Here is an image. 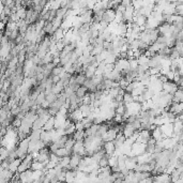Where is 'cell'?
Here are the masks:
<instances>
[{"mask_svg": "<svg viewBox=\"0 0 183 183\" xmlns=\"http://www.w3.org/2000/svg\"><path fill=\"white\" fill-rule=\"evenodd\" d=\"M146 146H147V143L135 141V143L132 145V153H131V157H138L140 154L145 153V152H146Z\"/></svg>", "mask_w": 183, "mask_h": 183, "instance_id": "obj_1", "label": "cell"}, {"mask_svg": "<svg viewBox=\"0 0 183 183\" xmlns=\"http://www.w3.org/2000/svg\"><path fill=\"white\" fill-rule=\"evenodd\" d=\"M44 147H46V145H45V143H44L42 139L30 140L28 152H29V153H32V152H39L41 149H43Z\"/></svg>", "mask_w": 183, "mask_h": 183, "instance_id": "obj_2", "label": "cell"}, {"mask_svg": "<svg viewBox=\"0 0 183 183\" xmlns=\"http://www.w3.org/2000/svg\"><path fill=\"white\" fill-rule=\"evenodd\" d=\"M14 173L9 168H0V183H10Z\"/></svg>", "mask_w": 183, "mask_h": 183, "instance_id": "obj_3", "label": "cell"}, {"mask_svg": "<svg viewBox=\"0 0 183 183\" xmlns=\"http://www.w3.org/2000/svg\"><path fill=\"white\" fill-rule=\"evenodd\" d=\"M30 182H34L33 169L32 168H29V169L20 173V183H30Z\"/></svg>", "mask_w": 183, "mask_h": 183, "instance_id": "obj_4", "label": "cell"}, {"mask_svg": "<svg viewBox=\"0 0 183 183\" xmlns=\"http://www.w3.org/2000/svg\"><path fill=\"white\" fill-rule=\"evenodd\" d=\"M73 153H78L83 157H86L87 150H86V147H85V143H83V140H76V141H75L74 147H73Z\"/></svg>", "mask_w": 183, "mask_h": 183, "instance_id": "obj_5", "label": "cell"}, {"mask_svg": "<svg viewBox=\"0 0 183 183\" xmlns=\"http://www.w3.org/2000/svg\"><path fill=\"white\" fill-rule=\"evenodd\" d=\"M179 89V85L176 83V81H173V80H167L166 83H163V90L167 93L170 94H175L177 90Z\"/></svg>", "mask_w": 183, "mask_h": 183, "instance_id": "obj_6", "label": "cell"}, {"mask_svg": "<svg viewBox=\"0 0 183 183\" xmlns=\"http://www.w3.org/2000/svg\"><path fill=\"white\" fill-rule=\"evenodd\" d=\"M115 69L120 72H122L123 70L130 69V61L127 58H118V60L115 63Z\"/></svg>", "mask_w": 183, "mask_h": 183, "instance_id": "obj_7", "label": "cell"}, {"mask_svg": "<svg viewBox=\"0 0 183 183\" xmlns=\"http://www.w3.org/2000/svg\"><path fill=\"white\" fill-rule=\"evenodd\" d=\"M151 137H152V134H151V131L150 130H140L138 138H137V141L143 143H147L151 139Z\"/></svg>", "mask_w": 183, "mask_h": 183, "instance_id": "obj_8", "label": "cell"}, {"mask_svg": "<svg viewBox=\"0 0 183 183\" xmlns=\"http://www.w3.org/2000/svg\"><path fill=\"white\" fill-rule=\"evenodd\" d=\"M115 18H116V10H113V9H107L103 15L104 22L110 24V23H113V22H115Z\"/></svg>", "mask_w": 183, "mask_h": 183, "instance_id": "obj_9", "label": "cell"}, {"mask_svg": "<svg viewBox=\"0 0 183 183\" xmlns=\"http://www.w3.org/2000/svg\"><path fill=\"white\" fill-rule=\"evenodd\" d=\"M69 118L67 116H64V115H61L60 113H58L55 116V129H59V127H63L64 123L67 119Z\"/></svg>", "mask_w": 183, "mask_h": 183, "instance_id": "obj_10", "label": "cell"}, {"mask_svg": "<svg viewBox=\"0 0 183 183\" xmlns=\"http://www.w3.org/2000/svg\"><path fill=\"white\" fill-rule=\"evenodd\" d=\"M69 117H70L71 119H72V121L73 122H77V121H81V120L85 118L83 115V113H81V110H80V108H77V109H74L73 111H71L70 113H69Z\"/></svg>", "mask_w": 183, "mask_h": 183, "instance_id": "obj_11", "label": "cell"}, {"mask_svg": "<svg viewBox=\"0 0 183 183\" xmlns=\"http://www.w3.org/2000/svg\"><path fill=\"white\" fill-rule=\"evenodd\" d=\"M162 132L165 137H173V123H166L161 125Z\"/></svg>", "mask_w": 183, "mask_h": 183, "instance_id": "obj_12", "label": "cell"}, {"mask_svg": "<svg viewBox=\"0 0 183 183\" xmlns=\"http://www.w3.org/2000/svg\"><path fill=\"white\" fill-rule=\"evenodd\" d=\"M81 159H83V157H81L80 154H78V153L72 154V155H71V162H70L71 168H72V169H77Z\"/></svg>", "mask_w": 183, "mask_h": 183, "instance_id": "obj_13", "label": "cell"}, {"mask_svg": "<svg viewBox=\"0 0 183 183\" xmlns=\"http://www.w3.org/2000/svg\"><path fill=\"white\" fill-rule=\"evenodd\" d=\"M135 129L132 125V123H129V122H125L123 125V129H122V133L124 134V136L127 138H130L134 133H135Z\"/></svg>", "mask_w": 183, "mask_h": 183, "instance_id": "obj_14", "label": "cell"}, {"mask_svg": "<svg viewBox=\"0 0 183 183\" xmlns=\"http://www.w3.org/2000/svg\"><path fill=\"white\" fill-rule=\"evenodd\" d=\"M118 133H119V132H118L115 127H110L109 130L107 131L106 135L103 137L104 143H105V141H113V140H115V138L117 137Z\"/></svg>", "mask_w": 183, "mask_h": 183, "instance_id": "obj_15", "label": "cell"}, {"mask_svg": "<svg viewBox=\"0 0 183 183\" xmlns=\"http://www.w3.org/2000/svg\"><path fill=\"white\" fill-rule=\"evenodd\" d=\"M154 178V182H170L171 181V176H169V173H159V175H155L153 176Z\"/></svg>", "mask_w": 183, "mask_h": 183, "instance_id": "obj_16", "label": "cell"}, {"mask_svg": "<svg viewBox=\"0 0 183 183\" xmlns=\"http://www.w3.org/2000/svg\"><path fill=\"white\" fill-rule=\"evenodd\" d=\"M103 148L105 150V153L108 154V155H113V152L116 150V145L113 141H105L103 145Z\"/></svg>", "mask_w": 183, "mask_h": 183, "instance_id": "obj_17", "label": "cell"}, {"mask_svg": "<svg viewBox=\"0 0 183 183\" xmlns=\"http://www.w3.org/2000/svg\"><path fill=\"white\" fill-rule=\"evenodd\" d=\"M151 134H152V137H153L157 141L163 140L164 138H165V135H164L163 132H162V129H161L160 125H157V129H154L153 131H151Z\"/></svg>", "mask_w": 183, "mask_h": 183, "instance_id": "obj_18", "label": "cell"}, {"mask_svg": "<svg viewBox=\"0 0 183 183\" xmlns=\"http://www.w3.org/2000/svg\"><path fill=\"white\" fill-rule=\"evenodd\" d=\"M109 129H110L109 125H108L106 122H103V123H101L100 127H99V130H97V135H95V136H99V137H102V138H103V137L106 135L107 131L109 130Z\"/></svg>", "mask_w": 183, "mask_h": 183, "instance_id": "obj_19", "label": "cell"}, {"mask_svg": "<svg viewBox=\"0 0 183 183\" xmlns=\"http://www.w3.org/2000/svg\"><path fill=\"white\" fill-rule=\"evenodd\" d=\"M125 140H127V137L124 136V134L122 133V131H121V132L118 133L117 137L115 138V140H113V141L115 143V145H116V148H120V147L125 143Z\"/></svg>", "mask_w": 183, "mask_h": 183, "instance_id": "obj_20", "label": "cell"}, {"mask_svg": "<svg viewBox=\"0 0 183 183\" xmlns=\"http://www.w3.org/2000/svg\"><path fill=\"white\" fill-rule=\"evenodd\" d=\"M64 35H65V33H64V30L62 29L61 27H60V28H58L57 30H55L53 34H50L51 39H54V40H56V41L62 40V39L64 38Z\"/></svg>", "mask_w": 183, "mask_h": 183, "instance_id": "obj_21", "label": "cell"}, {"mask_svg": "<svg viewBox=\"0 0 183 183\" xmlns=\"http://www.w3.org/2000/svg\"><path fill=\"white\" fill-rule=\"evenodd\" d=\"M70 162H71V155H67V157H61V160H60V165L63 167L64 169H72L70 166Z\"/></svg>", "mask_w": 183, "mask_h": 183, "instance_id": "obj_22", "label": "cell"}, {"mask_svg": "<svg viewBox=\"0 0 183 183\" xmlns=\"http://www.w3.org/2000/svg\"><path fill=\"white\" fill-rule=\"evenodd\" d=\"M23 162V159H20V157H17V159H15V160L12 162V163H10V165H9V169L12 170L13 173H15V171H17L18 170V167H19L20 163Z\"/></svg>", "mask_w": 183, "mask_h": 183, "instance_id": "obj_23", "label": "cell"}, {"mask_svg": "<svg viewBox=\"0 0 183 183\" xmlns=\"http://www.w3.org/2000/svg\"><path fill=\"white\" fill-rule=\"evenodd\" d=\"M46 123V121L41 118V117H38V119L33 122V127H32V130H40V129H43L44 124Z\"/></svg>", "mask_w": 183, "mask_h": 183, "instance_id": "obj_24", "label": "cell"}, {"mask_svg": "<svg viewBox=\"0 0 183 183\" xmlns=\"http://www.w3.org/2000/svg\"><path fill=\"white\" fill-rule=\"evenodd\" d=\"M99 127H100V124H92L90 127H88V129H86V135L87 136H91V135H93V136H95L97 135V130H99Z\"/></svg>", "mask_w": 183, "mask_h": 183, "instance_id": "obj_25", "label": "cell"}, {"mask_svg": "<svg viewBox=\"0 0 183 183\" xmlns=\"http://www.w3.org/2000/svg\"><path fill=\"white\" fill-rule=\"evenodd\" d=\"M53 129H55V116L50 117L43 127V130L45 131H50V130H53Z\"/></svg>", "mask_w": 183, "mask_h": 183, "instance_id": "obj_26", "label": "cell"}, {"mask_svg": "<svg viewBox=\"0 0 183 183\" xmlns=\"http://www.w3.org/2000/svg\"><path fill=\"white\" fill-rule=\"evenodd\" d=\"M95 71H97V67H94V65H88V67L86 69V71L83 72L85 75H86L87 78H92V77L95 75Z\"/></svg>", "mask_w": 183, "mask_h": 183, "instance_id": "obj_27", "label": "cell"}, {"mask_svg": "<svg viewBox=\"0 0 183 183\" xmlns=\"http://www.w3.org/2000/svg\"><path fill=\"white\" fill-rule=\"evenodd\" d=\"M42 132H43V129H40V130H32L29 135L30 140L41 139V134H42Z\"/></svg>", "mask_w": 183, "mask_h": 183, "instance_id": "obj_28", "label": "cell"}, {"mask_svg": "<svg viewBox=\"0 0 183 183\" xmlns=\"http://www.w3.org/2000/svg\"><path fill=\"white\" fill-rule=\"evenodd\" d=\"M80 110H81V113H83V117H88L90 115V113L92 111L91 110V105L90 104H81L79 106Z\"/></svg>", "mask_w": 183, "mask_h": 183, "instance_id": "obj_29", "label": "cell"}, {"mask_svg": "<svg viewBox=\"0 0 183 183\" xmlns=\"http://www.w3.org/2000/svg\"><path fill=\"white\" fill-rule=\"evenodd\" d=\"M86 131H76L75 133L73 134V137L75 138V140H83L86 138Z\"/></svg>", "mask_w": 183, "mask_h": 183, "instance_id": "obj_30", "label": "cell"}, {"mask_svg": "<svg viewBox=\"0 0 183 183\" xmlns=\"http://www.w3.org/2000/svg\"><path fill=\"white\" fill-rule=\"evenodd\" d=\"M9 154H10V150L8 149L7 147L1 146V149H0V160L1 161L6 160L9 157Z\"/></svg>", "mask_w": 183, "mask_h": 183, "instance_id": "obj_31", "label": "cell"}, {"mask_svg": "<svg viewBox=\"0 0 183 183\" xmlns=\"http://www.w3.org/2000/svg\"><path fill=\"white\" fill-rule=\"evenodd\" d=\"M99 165L100 167H106V166H109V155L108 154H104V157H102L99 162Z\"/></svg>", "mask_w": 183, "mask_h": 183, "instance_id": "obj_32", "label": "cell"}, {"mask_svg": "<svg viewBox=\"0 0 183 183\" xmlns=\"http://www.w3.org/2000/svg\"><path fill=\"white\" fill-rule=\"evenodd\" d=\"M88 91H89V89H88L87 87H85V86H80L79 88L77 89V91H76L77 97H83L87 93H88Z\"/></svg>", "mask_w": 183, "mask_h": 183, "instance_id": "obj_33", "label": "cell"}, {"mask_svg": "<svg viewBox=\"0 0 183 183\" xmlns=\"http://www.w3.org/2000/svg\"><path fill=\"white\" fill-rule=\"evenodd\" d=\"M31 168H32L33 170H38V169L44 170L45 168H46V167H45V165H44L43 163H41V162H39V161H34V160H33Z\"/></svg>", "mask_w": 183, "mask_h": 183, "instance_id": "obj_34", "label": "cell"}, {"mask_svg": "<svg viewBox=\"0 0 183 183\" xmlns=\"http://www.w3.org/2000/svg\"><path fill=\"white\" fill-rule=\"evenodd\" d=\"M138 63L139 64H149V60H150V57H148L146 54H141L138 58Z\"/></svg>", "mask_w": 183, "mask_h": 183, "instance_id": "obj_35", "label": "cell"}, {"mask_svg": "<svg viewBox=\"0 0 183 183\" xmlns=\"http://www.w3.org/2000/svg\"><path fill=\"white\" fill-rule=\"evenodd\" d=\"M87 77L86 75H85V73L83 72H81V73H78L76 74V80H77V83H79L80 86H83V83H85V81H86Z\"/></svg>", "mask_w": 183, "mask_h": 183, "instance_id": "obj_36", "label": "cell"}, {"mask_svg": "<svg viewBox=\"0 0 183 183\" xmlns=\"http://www.w3.org/2000/svg\"><path fill=\"white\" fill-rule=\"evenodd\" d=\"M133 94L131 93V92H124L123 94V103L124 104H129L131 103V102H133Z\"/></svg>", "mask_w": 183, "mask_h": 183, "instance_id": "obj_37", "label": "cell"}, {"mask_svg": "<svg viewBox=\"0 0 183 183\" xmlns=\"http://www.w3.org/2000/svg\"><path fill=\"white\" fill-rule=\"evenodd\" d=\"M76 132V127H75V122H72L71 123V125H69V127L65 129V133H67V135H69V136H72L74 133Z\"/></svg>", "mask_w": 183, "mask_h": 183, "instance_id": "obj_38", "label": "cell"}, {"mask_svg": "<svg viewBox=\"0 0 183 183\" xmlns=\"http://www.w3.org/2000/svg\"><path fill=\"white\" fill-rule=\"evenodd\" d=\"M129 61H130V69L131 70L136 71L137 67H138V65H139L137 58H131V59H129Z\"/></svg>", "mask_w": 183, "mask_h": 183, "instance_id": "obj_39", "label": "cell"}, {"mask_svg": "<svg viewBox=\"0 0 183 183\" xmlns=\"http://www.w3.org/2000/svg\"><path fill=\"white\" fill-rule=\"evenodd\" d=\"M31 166H32V164H28L26 163V162H22L19 165V167H18V171L19 173H23V171H25V170L29 169V168H31Z\"/></svg>", "mask_w": 183, "mask_h": 183, "instance_id": "obj_40", "label": "cell"}, {"mask_svg": "<svg viewBox=\"0 0 183 183\" xmlns=\"http://www.w3.org/2000/svg\"><path fill=\"white\" fill-rule=\"evenodd\" d=\"M17 15L19 16V18L20 19H25L26 18V15H27V10H26V8H24V7H22L19 9V10H17Z\"/></svg>", "mask_w": 183, "mask_h": 183, "instance_id": "obj_41", "label": "cell"}, {"mask_svg": "<svg viewBox=\"0 0 183 183\" xmlns=\"http://www.w3.org/2000/svg\"><path fill=\"white\" fill-rule=\"evenodd\" d=\"M57 97H58V94L54 93V92H50V93L46 94V100L49 102V103H53L55 101L57 100Z\"/></svg>", "mask_w": 183, "mask_h": 183, "instance_id": "obj_42", "label": "cell"}, {"mask_svg": "<svg viewBox=\"0 0 183 183\" xmlns=\"http://www.w3.org/2000/svg\"><path fill=\"white\" fill-rule=\"evenodd\" d=\"M117 60H118V58H117L116 56H113V55H111V54H110L109 56H108L106 59L104 60V62H105V63H116Z\"/></svg>", "mask_w": 183, "mask_h": 183, "instance_id": "obj_43", "label": "cell"}, {"mask_svg": "<svg viewBox=\"0 0 183 183\" xmlns=\"http://www.w3.org/2000/svg\"><path fill=\"white\" fill-rule=\"evenodd\" d=\"M118 165V157L116 155H110L109 157V166L110 167H113Z\"/></svg>", "mask_w": 183, "mask_h": 183, "instance_id": "obj_44", "label": "cell"}, {"mask_svg": "<svg viewBox=\"0 0 183 183\" xmlns=\"http://www.w3.org/2000/svg\"><path fill=\"white\" fill-rule=\"evenodd\" d=\"M12 125H13L14 127H16V129H18V127L22 125V119L18 118V117H15V119L12 121Z\"/></svg>", "mask_w": 183, "mask_h": 183, "instance_id": "obj_45", "label": "cell"}, {"mask_svg": "<svg viewBox=\"0 0 183 183\" xmlns=\"http://www.w3.org/2000/svg\"><path fill=\"white\" fill-rule=\"evenodd\" d=\"M113 70H115V63L105 64V71H104V73H110Z\"/></svg>", "mask_w": 183, "mask_h": 183, "instance_id": "obj_46", "label": "cell"}, {"mask_svg": "<svg viewBox=\"0 0 183 183\" xmlns=\"http://www.w3.org/2000/svg\"><path fill=\"white\" fill-rule=\"evenodd\" d=\"M7 118H8V111H6L3 108H1V110H0V122L4 121Z\"/></svg>", "mask_w": 183, "mask_h": 183, "instance_id": "obj_47", "label": "cell"}, {"mask_svg": "<svg viewBox=\"0 0 183 183\" xmlns=\"http://www.w3.org/2000/svg\"><path fill=\"white\" fill-rule=\"evenodd\" d=\"M132 125H133L134 127V129H135V130H140V125H141V121H140L139 120V118H138V119H136L135 120V121H134L133 123H132Z\"/></svg>", "mask_w": 183, "mask_h": 183, "instance_id": "obj_48", "label": "cell"}, {"mask_svg": "<svg viewBox=\"0 0 183 183\" xmlns=\"http://www.w3.org/2000/svg\"><path fill=\"white\" fill-rule=\"evenodd\" d=\"M83 104H91V99H90V92L83 97Z\"/></svg>", "mask_w": 183, "mask_h": 183, "instance_id": "obj_49", "label": "cell"}, {"mask_svg": "<svg viewBox=\"0 0 183 183\" xmlns=\"http://www.w3.org/2000/svg\"><path fill=\"white\" fill-rule=\"evenodd\" d=\"M75 127H76V131H83V130H85L83 123L81 122V121H77V122H75Z\"/></svg>", "mask_w": 183, "mask_h": 183, "instance_id": "obj_50", "label": "cell"}, {"mask_svg": "<svg viewBox=\"0 0 183 183\" xmlns=\"http://www.w3.org/2000/svg\"><path fill=\"white\" fill-rule=\"evenodd\" d=\"M56 46H57V49L59 50V51H61V50H62V49L64 48V46H65V45H64L63 41L60 40V41H58V42H57Z\"/></svg>", "mask_w": 183, "mask_h": 183, "instance_id": "obj_51", "label": "cell"}, {"mask_svg": "<svg viewBox=\"0 0 183 183\" xmlns=\"http://www.w3.org/2000/svg\"><path fill=\"white\" fill-rule=\"evenodd\" d=\"M166 76L167 78H168V80H173L175 79V72H173V70H169L166 73Z\"/></svg>", "mask_w": 183, "mask_h": 183, "instance_id": "obj_52", "label": "cell"}, {"mask_svg": "<svg viewBox=\"0 0 183 183\" xmlns=\"http://www.w3.org/2000/svg\"><path fill=\"white\" fill-rule=\"evenodd\" d=\"M74 51H75V54H76L77 56H78V58H79L80 56H83V47H76Z\"/></svg>", "mask_w": 183, "mask_h": 183, "instance_id": "obj_53", "label": "cell"}, {"mask_svg": "<svg viewBox=\"0 0 183 183\" xmlns=\"http://www.w3.org/2000/svg\"><path fill=\"white\" fill-rule=\"evenodd\" d=\"M57 165H58L57 163H55V162H53V161H50V160H49L48 164L46 165V168H47V169H51V168H55V167H56Z\"/></svg>", "mask_w": 183, "mask_h": 183, "instance_id": "obj_54", "label": "cell"}, {"mask_svg": "<svg viewBox=\"0 0 183 183\" xmlns=\"http://www.w3.org/2000/svg\"><path fill=\"white\" fill-rule=\"evenodd\" d=\"M40 106H42V107H44V108H47V109H48V108H49V106H50V103L47 100H45L43 103L41 104Z\"/></svg>", "mask_w": 183, "mask_h": 183, "instance_id": "obj_55", "label": "cell"}, {"mask_svg": "<svg viewBox=\"0 0 183 183\" xmlns=\"http://www.w3.org/2000/svg\"><path fill=\"white\" fill-rule=\"evenodd\" d=\"M113 1H115V2H117V3H121V2H122V0H113Z\"/></svg>", "mask_w": 183, "mask_h": 183, "instance_id": "obj_56", "label": "cell"}]
</instances>
